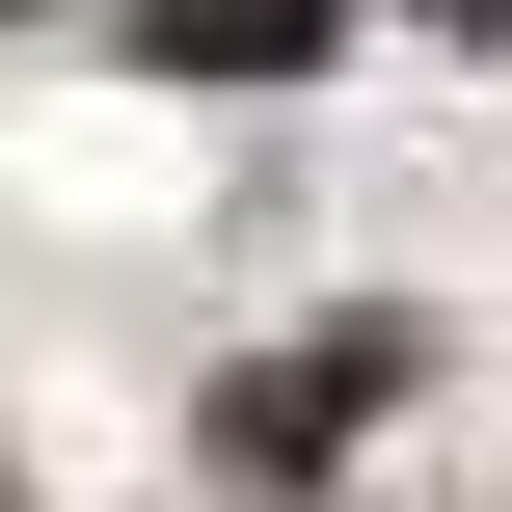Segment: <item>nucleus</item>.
Returning <instances> with one entry per match:
<instances>
[{
  "label": "nucleus",
  "mask_w": 512,
  "mask_h": 512,
  "mask_svg": "<svg viewBox=\"0 0 512 512\" xmlns=\"http://www.w3.org/2000/svg\"><path fill=\"white\" fill-rule=\"evenodd\" d=\"M378 378H405V351H243V378H216V486H324V459L378 432Z\"/></svg>",
  "instance_id": "obj_1"
},
{
  "label": "nucleus",
  "mask_w": 512,
  "mask_h": 512,
  "mask_svg": "<svg viewBox=\"0 0 512 512\" xmlns=\"http://www.w3.org/2000/svg\"><path fill=\"white\" fill-rule=\"evenodd\" d=\"M351 0H135V81H324Z\"/></svg>",
  "instance_id": "obj_2"
},
{
  "label": "nucleus",
  "mask_w": 512,
  "mask_h": 512,
  "mask_svg": "<svg viewBox=\"0 0 512 512\" xmlns=\"http://www.w3.org/2000/svg\"><path fill=\"white\" fill-rule=\"evenodd\" d=\"M432 27H486V54H512V0H432Z\"/></svg>",
  "instance_id": "obj_3"
}]
</instances>
